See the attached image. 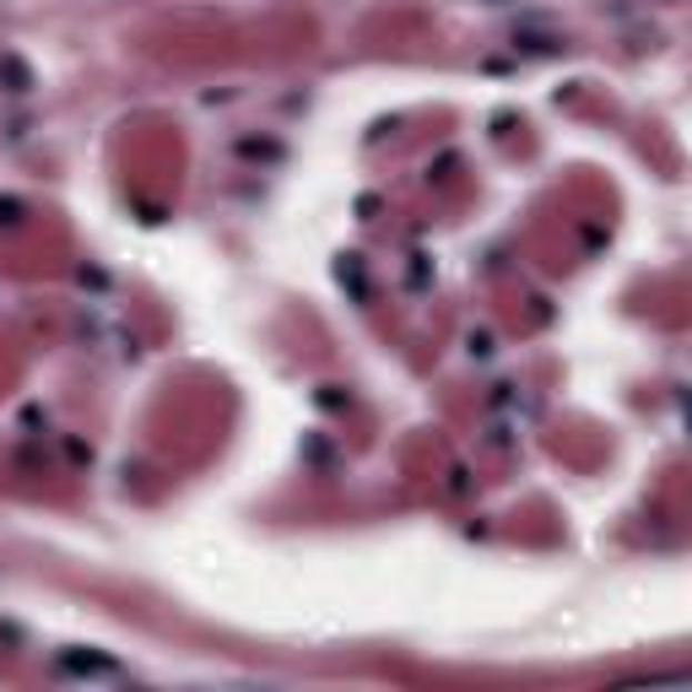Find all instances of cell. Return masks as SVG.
I'll use <instances>...</instances> for the list:
<instances>
[{"label": "cell", "mask_w": 692, "mask_h": 692, "mask_svg": "<svg viewBox=\"0 0 692 692\" xmlns=\"http://www.w3.org/2000/svg\"><path fill=\"white\" fill-rule=\"evenodd\" d=\"M60 671H82V676H114V660H98V654H66Z\"/></svg>", "instance_id": "obj_1"}]
</instances>
